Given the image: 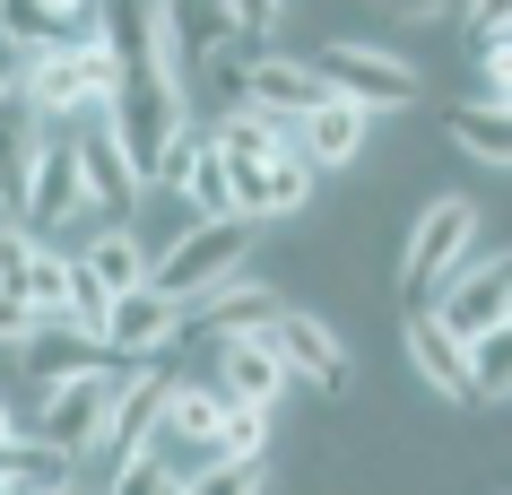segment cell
<instances>
[{"mask_svg":"<svg viewBox=\"0 0 512 495\" xmlns=\"http://www.w3.org/2000/svg\"><path fill=\"white\" fill-rule=\"evenodd\" d=\"M105 122H113V139H122V157H131L139 192H157L165 165H174V148H183V131H191V87H183L174 44H165V53H148L139 70H122Z\"/></svg>","mask_w":512,"mask_h":495,"instance_id":"1","label":"cell"},{"mask_svg":"<svg viewBox=\"0 0 512 495\" xmlns=\"http://www.w3.org/2000/svg\"><path fill=\"white\" fill-rule=\"evenodd\" d=\"M478 235H486V218H478V200H469V192L417 200L408 244H400V296H408V313H426V304L443 296L469 261H478Z\"/></svg>","mask_w":512,"mask_h":495,"instance_id":"2","label":"cell"},{"mask_svg":"<svg viewBox=\"0 0 512 495\" xmlns=\"http://www.w3.org/2000/svg\"><path fill=\"white\" fill-rule=\"evenodd\" d=\"M252 235H261L252 218H191L183 235H174V244L148 261V287H157V296H174V304L191 313V304L217 296L226 278H243V261H252Z\"/></svg>","mask_w":512,"mask_h":495,"instance_id":"3","label":"cell"},{"mask_svg":"<svg viewBox=\"0 0 512 495\" xmlns=\"http://www.w3.org/2000/svg\"><path fill=\"white\" fill-rule=\"evenodd\" d=\"M313 70H322L330 96H348V105L365 113H408L426 87H417V61L391 53V44H365V35H330L322 53H313Z\"/></svg>","mask_w":512,"mask_h":495,"instance_id":"4","label":"cell"},{"mask_svg":"<svg viewBox=\"0 0 512 495\" xmlns=\"http://www.w3.org/2000/svg\"><path fill=\"white\" fill-rule=\"evenodd\" d=\"M122 374H131V365H87V374L53 383L44 400H35V426H27V435H44V443H61V452H79V461H87V443L105 435L113 400H122Z\"/></svg>","mask_w":512,"mask_h":495,"instance_id":"5","label":"cell"},{"mask_svg":"<svg viewBox=\"0 0 512 495\" xmlns=\"http://www.w3.org/2000/svg\"><path fill=\"white\" fill-rule=\"evenodd\" d=\"M79 218H96L87 209V183H79V139L70 131H44V148H35V165H27V192H18V226H79Z\"/></svg>","mask_w":512,"mask_h":495,"instance_id":"6","label":"cell"},{"mask_svg":"<svg viewBox=\"0 0 512 495\" xmlns=\"http://www.w3.org/2000/svg\"><path fill=\"white\" fill-rule=\"evenodd\" d=\"M270 339H278V357H287V374L313 391H330V400H348V348H339V330L322 322V313H304V304H278L270 313Z\"/></svg>","mask_w":512,"mask_h":495,"instance_id":"7","label":"cell"},{"mask_svg":"<svg viewBox=\"0 0 512 495\" xmlns=\"http://www.w3.org/2000/svg\"><path fill=\"white\" fill-rule=\"evenodd\" d=\"M235 409H278L287 400V357H278V339H270V322L261 330H235V339H217V374H209Z\"/></svg>","mask_w":512,"mask_h":495,"instance_id":"8","label":"cell"},{"mask_svg":"<svg viewBox=\"0 0 512 495\" xmlns=\"http://www.w3.org/2000/svg\"><path fill=\"white\" fill-rule=\"evenodd\" d=\"M174 339H183V304H174V296H157V287L113 296V313H105V357H113V365L174 357Z\"/></svg>","mask_w":512,"mask_h":495,"instance_id":"9","label":"cell"},{"mask_svg":"<svg viewBox=\"0 0 512 495\" xmlns=\"http://www.w3.org/2000/svg\"><path fill=\"white\" fill-rule=\"evenodd\" d=\"M165 391H174L165 357L131 365V374H122V400H113V417H105V435L87 443V461H131V452H148V443H157V409H165Z\"/></svg>","mask_w":512,"mask_h":495,"instance_id":"10","label":"cell"},{"mask_svg":"<svg viewBox=\"0 0 512 495\" xmlns=\"http://www.w3.org/2000/svg\"><path fill=\"white\" fill-rule=\"evenodd\" d=\"M400 348H408V374H417L434 400H452V409L478 400V391H469V339H460L443 313H408V322H400Z\"/></svg>","mask_w":512,"mask_h":495,"instance_id":"11","label":"cell"},{"mask_svg":"<svg viewBox=\"0 0 512 495\" xmlns=\"http://www.w3.org/2000/svg\"><path fill=\"white\" fill-rule=\"evenodd\" d=\"M426 313H443L460 339H486V330H504V322H512V252H495V261H469V270H460L452 287L426 304Z\"/></svg>","mask_w":512,"mask_h":495,"instance_id":"12","label":"cell"},{"mask_svg":"<svg viewBox=\"0 0 512 495\" xmlns=\"http://www.w3.org/2000/svg\"><path fill=\"white\" fill-rule=\"evenodd\" d=\"M313 209V157L304 148H278L261 165H235V218H304Z\"/></svg>","mask_w":512,"mask_h":495,"instance_id":"13","label":"cell"},{"mask_svg":"<svg viewBox=\"0 0 512 495\" xmlns=\"http://www.w3.org/2000/svg\"><path fill=\"white\" fill-rule=\"evenodd\" d=\"M79 139V183H87V209H96V218H131L139 200V174H131V157H122V139H113V122L105 113H96V122H87V131H70Z\"/></svg>","mask_w":512,"mask_h":495,"instance_id":"14","label":"cell"},{"mask_svg":"<svg viewBox=\"0 0 512 495\" xmlns=\"http://www.w3.org/2000/svg\"><path fill=\"white\" fill-rule=\"evenodd\" d=\"M165 183H174V200H183L191 218H235V165L217 157V139L191 122L183 148H174V165H165Z\"/></svg>","mask_w":512,"mask_h":495,"instance_id":"15","label":"cell"},{"mask_svg":"<svg viewBox=\"0 0 512 495\" xmlns=\"http://www.w3.org/2000/svg\"><path fill=\"white\" fill-rule=\"evenodd\" d=\"M322 96H330L322 70H313V61H296V53H252V61H243V105L278 113V122H304Z\"/></svg>","mask_w":512,"mask_h":495,"instance_id":"16","label":"cell"},{"mask_svg":"<svg viewBox=\"0 0 512 495\" xmlns=\"http://www.w3.org/2000/svg\"><path fill=\"white\" fill-rule=\"evenodd\" d=\"M365 139H374V113L348 105V96H322V105L296 122V148L313 157V174H348L365 157Z\"/></svg>","mask_w":512,"mask_h":495,"instance_id":"17","label":"cell"},{"mask_svg":"<svg viewBox=\"0 0 512 495\" xmlns=\"http://www.w3.org/2000/svg\"><path fill=\"white\" fill-rule=\"evenodd\" d=\"M200 131L217 139L226 165H261V157H278V148H296V122H278V113H261V105H226L217 122H200Z\"/></svg>","mask_w":512,"mask_h":495,"instance_id":"18","label":"cell"},{"mask_svg":"<svg viewBox=\"0 0 512 495\" xmlns=\"http://www.w3.org/2000/svg\"><path fill=\"white\" fill-rule=\"evenodd\" d=\"M18 365H27L35 383L53 391V383H70V374H87V365H113V357L96 348V339H79L70 322H35V330H27V348H18Z\"/></svg>","mask_w":512,"mask_h":495,"instance_id":"19","label":"cell"},{"mask_svg":"<svg viewBox=\"0 0 512 495\" xmlns=\"http://www.w3.org/2000/svg\"><path fill=\"white\" fill-rule=\"evenodd\" d=\"M35 148H44V122H35L27 87H9L0 96V209H18V192H27V165Z\"/></svg>","mask_w":512,"mask_h":495,"instance_id":"20","label":"cell"},{"mask_svg":"<svg viewBox=\"0 0 512 495\" xmlns=\"http://www.w3.org/2000/svg\"><path fill=\"white\" fill-rule=\"evenodd\" d=\"M79 270L96 278L105 296H131V287H148V244H139L131 226H105V235L79 244Z\"/></svg>","mask_w":512,"mask_h":495,"instance_id":"21","label":"cell"},{"mask_svg":"<svg viewBox=\"0 0 512 495\" xmlns=\"http://www.w3.org/2000/svg\"><path fill=\"white\" fill-rule=\"evenodd\" d=\"M443 131H452V148H469L478 165H495V174H512V113H495V105H452L443 113Z\"/></svg>","mask_w":512,"mask_h":495,"instance_id":"22","label":"cell"},{"mask_svg":"<svg viewBox=\"0 0 512 495\" xmlns=\"http://www.w3.org/2000/svg\"><path fill=\"white\" fill-rule=\"evenodd\" d=\"M70 296H79V252H35V270H27L35 322H61V313H70Z\"/></svg>","mask_w":512,"mask_h":495,"instance_id":"23","label":"cell"},{"mask_svg":"<svg viewBox=\"0 0 512 495\" xmlns=\"http://www.w3.org/2000/svg\"><path fill=\"white\" fill-rule=\"evenodd\" d=\"M469 391H478V400H512V322L486 330V339H469Z\"/></svg>","mask_w":512,"mask_h":495,"instance_id":"24","label":"cell"},{"mask_svg":"<svg viewBox=\"0 0 512 495\" xmlns=\"http://www.w3.org/2000/svg\"><path fill=\"white\" fill-rule=\"evenodd\" d=\"M270 426H278V409H235L226 400V417H217V461H261L270 452Z\"/></svg>","mask_w":512,"mask_h":495,"instance_id":"25","label":"cell"},{"mask_svg":"<svg viewBox=\"0 0 512 495\" xmlns=\"http://www.w3.org/2000/svg\"><path fill=\"white\" fill-rule=\"evenodd\" d=\"M105 495H183V478H174V469H165V452L148 443V452H131V461H113Z\"/></svg>","mask_w":512,"mask_h":495,"instance_id":"26","label":"cell"},{"mask_svg":"<svg viewBox=\"0 0 512 495\" xmlns=\"http://www.w3.org/2000/svg\"><path fill=\"white\" fill-rule=\"evenodd\" d=\"M226 18H235V44H243V53H261V44L296 18V0H226Z\"/></svg>","mask_w":512,"mask_h":495,"instance_id":"27","label":"cell"},{"mask_svg":"<svg viewBox=\"0 0 512 495\" xmlns=\"http://www.w3.org/2000/svg\"><path fill=\"white\" fill-rule=\"evenodd\" d=\"M35 252H44V235L18 218H0V296H27V270H35Z\"/></svg>","mask_w":512,"mask_h":495,"instance_id":"28","label":"cell"},{"mask_svg":"<svg viewBox=\"0 0 512 495\" xmlns=\"http://www.w3.org/2000/svg\"><path fill=\"white\" fill-rule=\"evenodd\" d=\"M183 495H270V487H261V461H209L183 478Z\"/></svg>","mask_w":512,"mask_h":495,"instance_id":"29","label":"cell"},{"mask_svg":"<svg viewBox=\"0 0 512 495\" xmlns=\"http://www.w3.org/2000/svg\"><path fill=\"white\" fill-rule=\"evenodd\" d=\"M460 35H469V53L512 44V0H460Z\"/></svg>","mask_w":512,"mask_h":495,"instance_id":"30","label":"cell"},{"mask_svg":"<svg viewBox=\"0 0 512 495\" xmlns=\"http://www.w3.org/2000/svg\"><path fill=\"white\" fill-rule=\"evenodd\" d=\"M469 61H478V105L512 113V44H486V53H469Z\"/></svg>","mask_w":512,"mask_h":495,"instance_id":"31","label":"cell"},{"mask_svg":"<svg viewBox=\"0 0 512 495\" xmlns=\"http://www.w3.org/2000/svg\"><path fill=\"white\" fill-rule=\"evenodd\" d=\"M27 330H35V304L27 296H0V348H9V357L27 348Z\"/></svg>","mask_w":512,"mask_h":495,"instance_id":"32","label":"cell"},{"mask_svg":"<svg viewBox=\"0 0 512 495\" xmlns=\"http://www.w3.org/2000/svg\"><path fill=\"white\" fill-rule=\"evenodd\" d=\"M408 27H443V18H460V0H391Z\"/></svg>","mask_w":512,"mask_h":495,"instance_id":"33","label":"cell"},{"mask_svg":"<svg viewBox=\"0 0 512 495\" xmlns=\"http://www.w3.org/2000/svg\"><path fill=\"white\" fill-rule=\"evenodd\" d=\"M27 435V426H18V417H9V400H0V443H18Z\"/></svg>","mask_w":512,"mask_h":495,"instance_id":"34","label":"cell"},{"mask_svg":"<svg viewBox=\"0 0 512 495\" xmlns=\"http://www.w3.org/2000/svg\"><path fill=\"white\" fill-rule=\"evenodd\" d=\"M53 495H87V487H79V478H70V487H53Z\"/></svg>","mask_w":512,"mask_h":495,"instance_id":"35","label":"cell"},{"mask_svg":"<svg viewBox=\"0 0 512 495\" xmlns=\"http://www.w3.org/2000/svg\"><path fill=\"white\" fill-rule=\"evenodd\" d=\"M174 9H191V0H165V18H174Z\"/></svg>","mask_w":512,"mask_h":495,"instance_id":"36","label":"cell"}]
</instances>
